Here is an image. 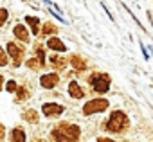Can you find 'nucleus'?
<instances>
[{
    "label": "nucleus",
    "instance_id": "obj_8",
    "mask_svg": "<svg viewBox=\"0 0 153 142\" xmlns=\"http://www.w3.org/2000/svg\"><path fill=\"white\" fill-rule=\"evenodd\" d=\"M13 33H15V36H16L18 40H22V41H29V33H27V29H25V27H24L22 24L15 25Z\"/></svg>",
    "mask_w": 153,
    "mask_h": 142
},
{
    "label": "nucleus",
    "instance_id": "obj_20",
    "mask_svg": "<svg viewBox=\"0 0 153 142\" xmlns=\"http://www.w3.org/2000/svg\"><path fill=\"white\" fill-rule=\"evenodd\" d=\"M27 65H29V67H31V68H34V70H36V68H40V67H42V63H36V59H29V63H27Z\"/></svg>",
    "mask_w": 153,
    "mask_h": 142
},
{
    "label": "nucleus",
    "instance_id": "obj_25",
    "mask_svg": "<svg viewBox=\"0 0 153 142\" xmlns=\"http://www.w3.org/2000/svg\"><path fill=\"white\" fill-rule=\"evenodd\" d=\"M0 87H2V76H0Z\"/></svg>",
    "mask_w": 153,
    "mask_h": 142
},
{
    "label": "nucleus",
    "instance_id": "obj_11",
    "mask_svg": "<svg viewBox=\"0 0 153 142\" xmlns=\"http://www.w3.org/2000/svg\"><path fill=\"white\" fill-rule=\"evenodd\" d=\"M70 63H72V67H74L76 70H85V68H87V63H85L79 56H72V58H70Z\"/></svg>",
    "mask_w": 153,
    "mask_h": 142
},
{
    "label": "nucleus",
    "instance_id": "obj_5",
    "mask_svg": "<svg viewBox=\"0 0 153 142\" xmlns=\"http://www.w3.org/2000/svg\"><path fill=\"white\" fill-rule=\"evenodd\" d=\"M7 52H9V56L15 59V65L18 67V65L22 63V58H24V47H20V45L15 43V41H9V43H7Z\"/></svg>",
    "mask_w": 153,
    "mask_h": 142
},
{
    "label": "nucleus",
    "instance_id": "obj_23",
    "mask_svg": "<svg viewBox=\"0 0 153 142\" xmlns=\"http://www.w3.org/2000/svg\"><path fill=\"white\" fill-rule=\"evenodd\" d=\"M2 137H4V128L0 126V142H2Z\"/></svg>",
    "mask_w": 153,
    "mask_h": 142
},
{
    "label": "nucleus",
    "instance_id": "obj_19",
    "mask_svg": "<svg viewBox=\"0 0 153 142\" xmlns=\"http://www.w3.org/2000/svg\"><path fill=\"white\" fill-rule=\"evenodd\" d=\"M6 88H7V92H16V83L15 81H7Z\"/></svg>",
    "mask_w": 153,
    "mask_h": 142
},
{
    "label": "nucleus",
    "instance_id": "obj_14",
    "mask_svg": "<svg viewBox=\"0 0 153 142\" xmlns=\"http://www.w3.org/2000/svg\"><path fill=\"white\" fill-rule=\"evenodd\" d=\"M51 61H52V65H54L56 68H63V67L67 65V63H65L67 59H63V58H58V56H52V58H51Z\"/></svg>",
    "mask_w": 153,
    "mask_h": 142
},
{
    "label": "nucleus",
    "instance_id": "obj_1",
    "mask_svg": "<svg viewBox=\"0 0 153 142\" xmlns=\"http://www.w3.org/2000/svg\"><path fill=\"white\" fill-rule=\"evenodd\" d=\"M52 138L56 142H78L79 138V128L74 124L61 122L58 128L52 129Z\"/></svg>",
    "mask_w": 153,
    "mask_h": 142
},
{
    "label": "nucleus",
    "instance_id": "obj_6",
    "mask_svg": "<svg viewBox=\"0 0 153 142\" xmlns=\"http://www.w3.org/2000/svg\"><path fill=\"white\" fill-rule=\"evenodd\" d=\"M58 81H59V76L58 74H45V76L40 78V85L43 88H52V87L58 85Z\"/></svg>",
    "mask_w": 153,
    "mask_h": 142
},
{
    "label": "nucleus",
    "instance_id": "obj_24",
    "mask_svg": "<svg viewBox=\"0 0 153 142\" xmlns=\"http://www.w3.org/2000/svg\"><path fill=\"white\" fill-rule=\"evenodd\" d=\"M97 142H114V140H110V138H99Z\"/></svg>",
    "mask_w": 153,
    "mask_h": 142
},
{
    "label": "nucleus",
    "instance_id": "obj_15",
    "mask_svg": "<svg viewBox=\"0 0 153 142\" xmlns=\"http://www.w3.org/2000/svg\"><path fill=\"white\" fill-rule=\"evenodd\" d=\"M24 119H27L29 122H36V121H38V113H36L34 110H29V112L24 113Z\"/></svg>",
    "mask_w": 153,
    "mask_h": 142
},
{
    "label": "nucleus",
    "instance_id": "obj_16",
    "mask_svg": "<svg viewBox=\"0 0 153 142\" xmlns=\"http://www.w3.org/2000/svg\"><path fill=\"white\" fill-rule=\"evenodd\" d=\"M42 33H43V34H54V33H58V29H56L52 24H45L43 29H42Z\"/></svg>",
    "mask_w": 153,
    "mask_h": 142
},
{
    "label": "nucleus",
    "instance_id": "obj_3",
    "mask_svg": "<svg viewBox=\"0 0 153 142\" xmlns=\"http://www.w3.org/2000/svg\"><path fill=\"white\" fill-rule=\"evenodd\" d=\"M88 81H90V85L94 87V90H96V92H99V94L108 92V87H110V78H108L106 74H92Z\"/></svg>",
    "mask_w": 153,
    "mask_h": 142
},
{
    "label": "nucleus",
    "instance_id": "obj_18",
    "mask_svg": "<svg viewBox=\"0 0 153 142\" xmlns=\"http://www.w3.org/2000/svg\"><path fill=\"white\" fill-rule=\"evenodd\" d=\"M36 54H38V59H40L42 63H45V54H43V49H42V45H36Z\"/></svg>",
    "mask_w": 153,
    "mask_h": 142
},
{
    "label": "nucleus",
    "instance_id": "obj_26",
    "mask_svg": "<svg viewBox=\"0 0 153 142\" xmlns=\"http://www.w3.org/2000/svg\"><path fill=\"white\" fill-rule=\"evenodd\" d=\"M36 142H42V140H36Z\"/></svg>",
    "mask_w": 153,
    "mask_h": 142
},
{
    "label": "nucleus",
    "instance_id": "obj_9",
    "mask_svg": "<svg viewBox=\"0 0 153 142\" xmlns=\"http://www.w3.org/2000/svg\"><path fill=\"white\" fill-rule=\"evenodd\" d=\"M68 94L74 97V99H81L83 95H85V92L79 88V85L78 83H76V81H72L70 85H68Z\"/></svg>",
    "mask_w": 153,
    "mask_h": 142
},
{
    "label": "nucleus",
    "instance_id": "obj_7",
    "mask_svg": "<svg viewBox=\"0 0 153 142\" xmlns=\"http://www.w3.org/2000/svg\"><path fill=\"white\" fill-rule=\"evenodd\" d=\"M43 113L47 115V117H54V115H59V113H63V106H59V104H52V103H47V104H43Z\"/></svg>",
    "mask_w": 153,
    "mask_h": 142
},
{
    "label": "nucleus",
    "instance_id": "obj_12",
    "mask_svg": "<svg viewBox=\"0 0 153 142\" xmlns=\"http://www.w3.org/2000/svg\"><path fill=\"white\" fill-rule=\"evenodd\" d=\"M11 142H25V133H24L20 128L13 129V133H11Z\"/></svg>",
    "mask_w": 153,
    "mask_h": 142
},
{
    "label": "nucleus",
    "instance_id": "obj_4",
    "mask_svg": "<svg viewBox=\"0 0 153 142\" xmlns=\"http://www.w3.org/2000/svg\"><path fill=\"white\" fill-rule=\"evenodd\" d=\"M108 108V101L106 99H94V101H88L83 108V113L85 115H90V113H97V112H105Z\"/></svg>",
    "mask_w": 153,
    "mask_h": 142
},
{
    "label": "nucleus",
    "instance_id": "obj_13",
    "mask_svg": "<svg viewBox=\"0 0 153 142\" xmlns=\"http://www.w3.org/2000/svg\"><path fill=\"white\" fill-rule=\"evenodd\" d=\"M25 22L31 25V29H33V33H34V34H38V33H40V22H38V18H34V16H27V18H25Z\"/></svg>",
    "mask_w": 153,
    "mask_h": 142
},
{
    "label": "nucleus",
    "instance_id": "obj_2",
    "mask_svg": "<svg viewBox=\"0 0 153 142\" xmlns=\"http://www.w3.org/2000/svg\"><path fill=\"white\" fill-rule=\"evenodd\" d=\"M128 124H130V121H128V117H126L123 112H114V113L110 115L108 122H106V129H108V131H114V133H119V131L126 129Z\"/></svg>",
    "mask_w": 153,
    "mask_h": 142
},
{
    "label": "nucleus",
    "instance_id": "obj_10",
    "mask_svg": "<svg viewBox=\"0 0 153 142\" xmlns=\"http://www.w3.org/2000/svg\"><path fill=\"white\" fill-rule=\"evenodd\" d=\"M47 47L52 49V50H65V49H67V47L63 45V41L58 40V38H51V40L47 41Z\"/></svg>",
    "mask_w": 153,
    "mask_h": 142
},
{
    "label": "nucleus",
    "instance_id": "obj_17",
    "mask_svg": "<svg viewBox=\"0 0 153 142\" xmlns=\"http://www.w3.org/2000/svg\"><path fill=\"white\" fill-rule=\"evenodd\" d=\"M7 16H9V13H7V9H0V27H2V25L6 24V20H7Z\"/></svg>",
    "mask_w": 153,
    "mask_h": 142
},
{
    "label": "nucleus",
    "instance_id": "obj_21",
    "mask_svg": "<svg viewBox=\"0 0 153 142\" xmlns=\"http://www.w3.org/2000/svg\"><path fill=\"white\" fill-rule=\"evenodd\" d=\"M6 63H7V58H6V54L2 52V49H0V65H2V67H4Z\"/></svg>",
    "mask_w": 153,
    "mask_h": 142
},
{
    "label": "nucleus",
    "instance_id": "obj_22",
    "mask_svg": "<svg viewBox=\"0 0 153 142\" xmlns=\"http://www.w3.org/2000/svg\"><path fill=\"white\" fill-rule=\"evenodd\" d=\"M18 90H20V94H18V97H20V99L27 97V92H25V88H18Z\"/></svg>",
    "mask_w": 153,
    "mask_h": 142
}]
</instances>
